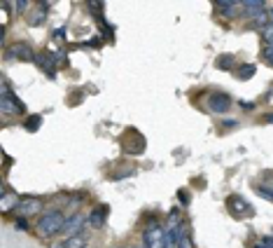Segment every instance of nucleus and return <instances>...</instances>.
Returning <instances> with one entry per match:
<instances>
[{
  "instance_id": "423d86ee",
  "label": "nucleus",
  "mask_w": 273,
  "mask_h": 248,
  "mask_svg": "<svg viewBox=\"0 0 273 248\" xmlns=\"http://www.w3.org/2000/svg\"><path fill=\"white\" fill-rule=\"evenodd\" d=\"M143 246L145 248H164V225L145 230L143 232Z\"/></svg>"
},
{
  "instance_id": "cd10ccee",
  "label": "nucleus",
  "mask_w": 273,
  "mask_h": 248,
  "mask_svg": "<svg viewBox=\"0 0 273 248\" xmlns=\"http://www.w3.org/2000/svg\"><path fill=\"white\" fill-rule=\"evenodd\" d=\"M49 248H66V241H54Z\"/></svg>"
},
{
  "instance_id": "39448f33",
  "label": "nucleus",
  "mask_w": 273,
  "mask_h": 248,
  "mask_svg": "<svg viewBox=\"0 0 273 248\" xmlns=\"http://www.w3.org/2000/svg\"><path fill=\"white\" fill-rule=\"evenodd\" d=\"M40 209H42V202H40L38 197H21V202L16 206V216L30 218V216H35V213H40Z\"/></svg>"
},
{
  "instance_id": "9d476101",
  "label": "nucleus",
  "mask_w": 273,
  "mask_h": 248,
  "mask_svg": "<svg viewBox=\"0 0 273 248\" xmlns=\"http://www.w3.org/2000/svg\"><path fill=\"white\" fill-rule=\"evenodd\" d=\"M107 206L105 204H100V206H96V209H91V213L87 216V225L93 227V230H100V227L105 225V218H107Z\"/></svg>"
},
{
  "instance_id": "aec40b11",
  "label": "nucleus",
  "mask_w": 273,
  "mask_h": 248,
  "mask_svg": "<svg viewBox=\"0 0 273 248\" xmlns=\"http://www.w3.org/2000/svg\"><path fill=\"white\" fill-rule=\"evenodd\" d=\"M40 124H42V117L40 115H28L26 117V129H28V131H35Z\"/></svg>"
},
{
  "instance_id": "b1692460",
  "label": "nucleus",
  "mask_w": 273,
  "mask_h": 248,
  "mask_svg": "<svg viewBox=\"0 0 273 248\" xmlns=\"http://www.w3.org/2000/svg\"><path fill=\"white\" fill-rule=\"evenodd\" d=\"M14 227L16 230H28V223H26V218H14Z\"/></svg>"
},
{
  "instance_id": "c756f323",
  "label": "nucleus",
  "mask_w": 273,
  "mask_h": 248,
  "mask_svg": "<svg viewBox=\"0 0 273 248\" xmlns=\"http://www.w3.org/2000/svg\"><path fill=\"white\" fill-rule=\"evenodd\" d=\"M131 248H145V246H143V244H138V246H131Z\"/></svg>"
},
{
  "instance_id": "20e7f679",
  "label": "nucleus",
  "mask_w": 273,
  "mask_h": 248,
  "mask_svg": "<svg viewBox=\"0 0 273 248\" xmlns=\"http://www.w3.org/2000/svg\"><path fill=\"white\" fill-rule=\"evenodd\" d=\"M5 54H7V59H23V61H33V59H38L35 49H33L28 42H16V45L9 47Z\"/></svg>"
},
{
  "instance_id": "0eeeda50",
  "label": "nucleus",
  "mask_w": 273,
  "mask_h": 248,
  "mask_svg": "<svg viewBox=\"0 0 273 248\" xmlns=\"http://www.w3.org/2000/svg\"><path fill=\"white\" fill-rule=\"evenodd\" d=\"M0 113H2V117L26 115V106H23L16 96H12V99H0Z\"/></svg>"
},
{
  "instance_id": "6ab92c4d",
  "label": "nucleus",
  "mask_w": 273,
  "mask_h": 248,
  "mask_svg": "<svg viewBox=\"0 0 273 248\" xmlns=\"http://www.w3.org/2000/svg\"><path fill=\"white\" fill-rule=\"evenodd\" d=\"M262 38H264V47H273V23L262 28Z\"/></svg>"
},
{
  "instance_id": "4468645a",
  "label": "nucleus",
  "mask_w": 273,
  "mask_h": 248,
  "mask_svg": "<svg viewBox=\"0 0 273 248\" xmlns=\"http://www.w3.org/2000/svg\"><path fill=\"white\" fill-rule=\"evenodd\" d=\"M241 9H245V12L250 14V19H252V16L257 14V12L266 9V5L262 2V0H243V2H241Z\"/></svg>"
},
{
  "instance_id": "f03ea898",
  "label": "nucleus",
  "mask_w": 273,
  "mask_h": 248,
  "mask_svg": "<svg viewBox=\"0 0 273 248\" xmlns=\"http://www.w3.org/2000/svg\"><path fill=\"white\" fill-rule=\"evenodd\" d=\"M205 106H208V110L210 113H215V115H222V113H229V108H231V96L224 92H215L208 96V101H205Z\"/></svg>"
},
{
  "instance_id": "412c9836",
  "label": "nucleus",
  "mask_w": 273,
  "mask_h": 248,
  "mask_svg": "<svg viewBox=\"0 0 273 248\" xmlns=\"http://www.w3.org/2000/svg\"><path fill=\"white\" fill-rule=\"evenodd\" d=\"M252 73H255V66H252V63H245V66L238 68V78L248 80V78H252Z\"/></svg>"
},
{
  "instance_id": "5701e85b",
  "label": "nucleus",
  "mask_w": 273,
  "mask_h": 248,
  "mask_svg": "<svg viewBox=\"0 0 273 248\" xmlns=\"http://www.w3.org/2000/svg\"><path fill=\"white\" fill-rule=\"evenodd\" d=\"M87 9L93 12V14H98V19H103V5L100 2H87Z\"/></svg>"
},
{
  "instance_id": "c85d7f7f",
  "label": "nucleus",
  "mask_w": 273,
  "mask_h": 248,
  "mask_svg": "<svg viewBox=\"0 0 273 248\" xmlns=\"http://www.w3.org/2000/svg\"><path fill=\"white\" fill-rule=\"evenodd\" d=\"M264 120H266V122H273V113H269V115H266Z\"/></svg>"
},
{
  "instance_id": "9b49d317",
  "label": "nucleus",
  "mask_w": 273,
  "mask_h": 248,
  "mask_svg": "<svg viewBox=\"0 0 273 248\" xmlns=\"http://www.w3.org/2000/svg\"><path fill=\"white\" fill-rule=\"evenodd\" d=\"M124 150L126 152H131V155H140L145 150V138L140 136V133H133L131 131L126 138H124Z\"/></svg>"
},
{
  "instance_id": "1a4fd4ad",
  "label": "nucleus",
  "mask_w": 273,
  "mask_h": 248,
  "mask_svg": "<svg viewBox=\"0 0 273 248\" xmlns=\"http://www.w3.org/2000/svg\"><path fill=\"white\" fill-rule=\"evenodd\" d=\"M227 206L229 211L234 213L236 218H241V216H252V209H250V204L245 202V199H241L238 194H231L227 199Z\"/></svg>"
},
{
  "instance_id": "393cba45",
  "label": "nucleus",
  "mask_w": 273,
  "mask_h": 248,
  "mask_svg": "<svg viewBox=\"0 0 273 248\" xmlns=\"http://www.w3.org/2000/svg\"><path fill=\"white\" fill-rule=\"evenodd\" d=\"M178 199H180V202L187 206V204H189V194L184 192V190H180V192H178Z\"/></svg>"
},
{
  "instance_id": "a211bd4d",
  "label": "nucleus",
  "mask_w": 273,
  "mask_h": 248,
  "mask_svg": "<svg viewBox=\"0 0 273 248\" xmlns=\"http://www.w3.org/2000/svg\"><path fill=\"white\" fill-rule=\"evenodd\" d=\"M255 192H257L262 199H269V202H273V187L271 185H257V187H255Z\"/></svg>"
},
{
  "instance_id": "4be33fe9",
  "label": "nucleus",
  "mask_w": 273,
  "mask_h": 248,
  "mask_svg": "<svg viewBox=\"0 0 273 248\" xmlns=\"http://www.w3.org/2000/svg\"><path fill=\"white\" fill-rule=\"evenodd\" d=\"M215 66H217V68L229 70V68H231V66H234V59H231V56H220V59L215 61Z\"/></svg>"
},
{
  "instance_id": "f8f14e48",
  "label": "nucleus",
  "mask_w": 273,
  "mask_h": 248,
  "mask_svg": "<svg viewBox=\"0 0 273 248\" xmlns=\"http://www.w3.org/2000/svg\"><path fill=\"white\" fill-rule=\"evenodd\" d=\"M47 14H49V5H47V2H35V5H33V12H30L28 23L30 26H42Z\"/></svg>"
},
{
  "instance_id": "2f4dec72",
  "label": "nucleus",
  "mask_w": 273,
  "mask_h": 248,
  "mask_svg": "<svg viewBox=\"0 0 273 248\" xmlns=\"http://www.w3.org/2000/svg\"><path fill=\"white\" fill-rule=\"evenodd\" d=\"M271 187H273V185H271Z\"/></svg>"
},
{
  "instance_id": "ddd939ff",
  "label": "nucleus",
  "mask_w": 273,
  "mask_h": 248,
  "mask_svg": "<svg viewBox=\"0 0 273 248\" xmlns=\"http://www.w3.org/2000/svg\"><path fill=\"white\" fill-rule=\"evenodd\" d=\"M35 63H38L40 68L45 70L49 78H54V75H56V61H54V54H49V52H42V54H38Z\"/></svg>"
},
{
  "instance_id": "7c9ffc66",
  "label": "nucleus",
  "mask_w": 273,
  "mask_h": 248,
  "mask_svg": "<svg viewBox=\"0 0 273 248\" xmlns=\"http://www.w3.org/2000/svg\"><path fill=\"white\" fill-rule=\"evenodd\" d=\"M117 248H119V246H117Z\"/></svg>"
},
{
  "instance_id": "a878e982",
  "label": "nucleus",
  "mask_w": 273,
  "mask_h": 248,
  "mask_svg": "<svg viewBox=\"0 0 273 248\" xmlns=\"http://www.w3.org/2000/svg\"><path fill=\"white\" fill-rule=\"evenodd\" d=\"M14 7H16V12H26V9L30 7V5H28V2H16Z\"/></svg>"
},
{
  "instance_id": "f257e3e1",
  "label": "nucleus",
  "mask_w": 273,
  "mask_h": 248,
  "mask_svg": "<svg viewBox=\"0 0 273 248\" xmlns=\"http://www.w3.org/2000/svg\"><path fill=\"white\" fill-rule=\"evenodd\" d=\"M63 225H66V218H63V213H61V211H47V213H42V216H40L35 230H38L40 237L52 239V237L61 234Z\"/></svg>"
},
{
  "instance_id": "dca6fc26",
  "label": "nucleus",
  "mask_w": 273,
  "mask_h": 248,
  "mask_svg": "<svg viewBox=\"0 0 273 248\" xmlns=\"http://www.w3.org/2000/svg\"><path fill=\"white\" fill-rule=\"evenodd\" d=\"M215 7L220 9L222 14L234 16V14H236V9L241 7V5H238V2H229V0H222V2H215Z\"/></svg>"
},
{
  "instance_id": "7ed1b4c3",
  "label": "nucleus",
  "mask_w": 273,
  "mask_h": 248,
  "mask_svg": "<svg viewBox=\"0 0 273 248\" xmlns=\"http://www.w3.org/2000/svg\"><path fill=\"white\" fill-rule=\"evenodd\" d=\"M84 223H87V218H84L82 213H73L70 218H66V225H63V230H61V237L70 239V237H77V234H82Z\"/></svg>"
},
{
  "instance_id": "f3484780",
  "label": "nucleus",
  "mask_w": 273,
  "mask_h": 248,
  "mask_svg": "<svg viewBox=\"0 0 273 248\" xmlns=\"http://www.w3.org/2000/svg\"><path fill=\"white\" fill-rule=\"evenodd\" d=\"M87 239H84V234H77V237H70L66 239V248H84Z\"/></svg>"
},
{
  "instance_id": "bb28decb",
  "label": "nucleus",
  "mask_w": 273,
  "mask_h": 248,
  "mask_svg": "<svg viewBox=\"0 0 273 248\" xmlns=\"http://www.w3.org/2000/svg\"><path fill=\"white\" fill-rule=\"evenodd\" d=\"M262 244H266L269 248H273V237H264V239H262Z\"/></svg>"
},
{
  "instance_id": "2eb2a0df",
  "label": "nucleus",
  "mask_w": 273,
  "mask_h": 248,
  "mask_svg": "<svg viewBox=\"0 0 273 248\" xmlns=\"http://www.w3.org/2000/svg\"><path fill=\"white\" fill-rule=\"evenodd\" d=\"M178 248H194V241L189 237V230H187V223L180 225V241H178Z\"/></svg>"
},
{
  "instance_id": "6e6552de",
  "label": "nucleus",
  "mask_w": 273,
  "mask_h": 248,
  "mask_svg": "<svg viewBox=\"0 0 273 248\" xmlns=\"http://www.w3.org/2000/svg\"><path fill=\"white\" fill-rule=\"evenodd\" d=\"M19 202H21V197H19L16 192H9L7 185H2V192H0V211H2V213L16 211Z\"/></svg>"
}]
</instances>
